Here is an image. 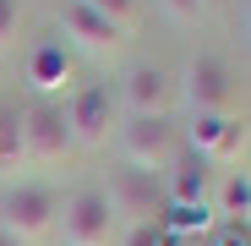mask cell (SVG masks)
Segmentation results:
<instances>
[{"instance_id":"15","label":"cell","mask_w":251,"mask_h":246,"mask_svg":"<svg viewBox=\"0 0 251 246\" xmlns=\"http://www.w3.org/2000/svg\"><path fill=\"white\" fill-rule=\"evenodd\" d=\"M82 6H93L99 17H109L115 27H126L131 33L137 27V17H142V0H82Z\"/></svg>"},{"instance_id":"3","label":"cell","mask_w":251,"mask_h":246,"mask_svg":"<svg viewBox=\"0 0 251 246\" xmlns=\"http://www.w3.org/2000/svg\"><path fill=\"white\" fill-rule=\"evenodd\" d=\"M120 153L131 170H148V175H170L180 164V137L170 126V115H131L120 126Z\"/></svg>"},{"instance_id":"9","label":"cell","mask_w":251,"mask_h":246,"mask_svg":"<svg viewBox=\"0 0 251 246\" xmlns=\"http://www.w3.org/2000/svg\"><path fill=\"white\" fill-rule=\"evenodd\" d=\"M120 99L131 115H170V99H175V82L164 66H131L120 82Z\"/></svg>"},{"instance_id":"11","label":"cell","mask_w":251,"mask_h":246,"mask_svg":"<svg viewBox=\"0 0 251 246\" xmlns=\"http://www.w3.org/2000/svg\"><path fill=\"white\" fill-rule=\"evenodd\" d=\"M22 82H27L38 99H50L55 88H66V82H71V60H66V44H60V38H38V44L27 50Z\"/></svg>"},{"instance_id":"17","label":"cell","mask_w":251,"mask_h":246,"mask_svg":"<svg viewBox=\"0 0 251 246\" xmlns=\"http://www.w3.org/2000/svg\"><path fill=\"white\" fill-rule=\"evenodd\" d=\"M17 22H22V6H17V0H0V44L17 33Z\"/></svg>"},{"instance_id":"18","label":"cell","mask_w":251,"mask_h":246,"mask_svg":"<svg viewBox=\"0 0 251 246\" xmlns=\"http://www.w3.org/2000/svg\"><path fill=\"white\" fill-rule=\"evenodd\" d=\"M219 246H251V235H246V224H224V235H219Z\"/></svg>"},{"instance_id":"8","label":"cell","mask_w":251,"mask_h":246,"mask_svg":"<svg viewBox=\"0 0 251 246\" xmlns=\"http://www.w3.org/2000/svg\"><path fill=\"white\" fill-rule=\"evenodd\" d=\"M66 120H71L76 148H104V142H109V126H115V93L99 88V82L76 88L71 104H66Z\"/></svg>"},{"instance_id":"16","label":"cell","mask_w":251,"mask_h":246,"mask_svg":"<svg viewBox=\"0 0 251 246\" xmlns=\"http://www.w3.org/2000/svg\"><path fill=\"white\" fill-rule=\"evenodd\" d=\"M164 11H170L175 22H197L207 6H202V0H164Z\"/></svg>"},{"instance_id":"12","label":"cell","mask_w":251,"mask_h":246,"mask_svg":"<svg viewBox=\"0 0 251 246\" xmlns=\"http://www.w3.org/2000/svg\"><path fill=\"white\" fill-rule=\"evenodd\" d=\"M207 159H191V164H175L170 170V208H202L207 202V170H202Z\"/></svg>"},{"instance_id":"21","label":"cell","mask_w":251,"mask_h":246,"mask_svg":"<svg viewBox=\"0 0 251 246\" xmlns=\"http://www.w3.org/2000/svg\"><path fill=\"white\" fill-rule=\"evenodd\" d=\"M202 6H213V0H202Z\"/></svg>"},{"instance_id":"14","label":"cell","mask_w":251,"mask_h":246,"mask_svg":"<svg viewBox=\"0 0 251 246\" xmlns=\"http://www.w3.org/2000/svg\"><path fill=\"white\" fill-rule=\"evenodd\" d=\"M219 214H224V219H235V224L251 214V175H240V170H229V175H224V186H219Z\"/></svg>"},{"instance_id":"19","label":"cell","mask_w":251,"mask_h":246,"mask_svg":"<svg viewBox=\"0 0 251 246\" xmlns=\"http://www.w3.org/2000/svg\"><path fill=\"white\" fill-rule=\"evenodd\" d=\"M0 246H27V241H17L11 230H0Z\"/></svg>"},{"instance_id":"13","label":"cell","mask_w":251,"mask_h":246,"mask_svg":"<svg viewBox=\"0 0 251 246\" xmlns=\"http://www.w3.org/2000/svg\"><path fill=\"white\" fill-rule=\"evenodd\" d=\"M27 164V142H22V104L17 99H0V175L22 170Z\"/></svg>"},{"instance_id":"6","label":"cell","mask_w":251,"mask_h":246,"mask_svg":"<svg viewBox=\"0 0 251 246\" xmlns=\"http://www.w3.org/2000/svg\"><path fill=\"white\" fill-rule=\"evenodd\" d=\"M186 99H191V115H235V104H240L235 77L219 55H197L186 66Z\"/></svg>"},{"instance_id":"1","label":"cell","mask_w":251,"mask_h":246,"mask_svg":"<svg viewBox=\"0 0 251 246\" xmlns=\"http://www.w3.org/2000/svg\"><path fill=\"white\" fill-rule=\"evenodd\" d=\"M109 214L115 224H164V214H170V191H164V175H148V170H131V164H120V170H109Z\"/></svg>"},{"instance_id":"7","label":"cell","mask_w":251,"mask_h":246,"mask_svg":"<svg viewBox=\"0 0 251 246\" xmlns=\"http://www.w3.org/2000/svg\"><path fill=\"white\" fill-rule=\"evenodd\" d=\"M60 27H66V38H71L76 50H88L99 60H115L126 44H131L126 27H115L109 17H99L93 6H82V0H66V6H60Z\"/></svg>"},{"instance_id":"5","label":"cell","mask_w":251,"mask_h":246,"mask_svg":"<svg viewBox=\"0 0 251 246\" xmlns=\"http://www.w3.org/2000/svg\"><path fill=\"white\" fill-rule=\"evenodd\" d=\"M22 142H27V159L33 164H60L76 148L71 120H66V104L60 99H33L22 109Z\"/></svg>"},{"instance_id":"10","label":"cell","mask_w":251,"mask_h":246,"mask_svg":"<svg viewBox=\"0 0 251 246\" xmlns=\"http://www.w3.org/2000/svg\"><path fill=\"white\" fill-rule=\"evenodd\" d=\"M246 142V120L240 115H197L191 120V148L197 159H213V164H229Z\"/></svg>"},{"instance_id":"2","label":"cell","mask_w":251,"mask_h":246,"mask_svg":"<svg viewBox=\"0 0 251 246\" xmlns=\"http://www.w3.org/2000/svg\"><path fill=\"white\" fill-rule=\"evenodd\" d=\"M60 224V191L44 186V181H22V186H6L0 191V230H11L17 241H44L55 235Z\"/></svg>"},{"instance_id":"20","label":"cell","mask_w":251,"mask_h":246,"mask_svg":"<svg viewBox=\"0 0 251 246\" xmlns=\"http://www.w3.org/2000/svg\"><path fill=\"white\" fill-rule=\"evenodd\" d=\"M246 33H251V0H246Z\"/></svg>"},{"instance_id":"4","label":"cell","mask_w":251,"mask_h":246,"mask_svg":"<svg viewBox=\"0 0 251 246\" xmlns=\"http://www.w3.org/2000/svg\"><path fill=\"white\" fill-rule=\"evenodd\" d=\"M60 241L66 246H115V235H120V224H115V214H109V197H104V186H82V191H71L66 202H60Z\"/></svg>"}]
</instances>
